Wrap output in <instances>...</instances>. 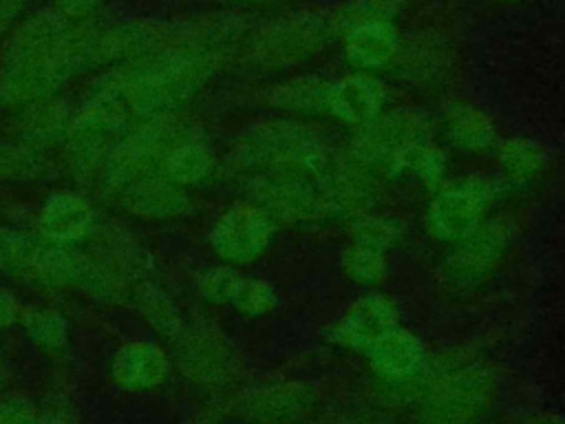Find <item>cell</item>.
<instances>
[{
	"label": "cell",
	"mask_w": 565,
	"mask_h": 424,
	"mask_svg": "<svg viewBox=\"0 0 565 424\" xmlns=\"http://www.w3.org/2000/svg\"><path fill=\"white\" fill-rule=\"evenodd\" d=\"M333 155L324 137L300 121H263L247 128L230 150V163L252 174H298L318 179Z\"/></svg>",
	"instance_id": "obj_1"
},
{
	"label": "cell",
	"mask_w": 565,
	"mask_h": 424,
	"mask_svg": "<svg viewBox=\"0 0 565 424\" xmlns=\"http://www.w3.org/2000/svg\"><path fill=\"white\" fill-rule=\"evenodd\" d=\"M190 132H194V128L185 126L174 115L146 119L139 128L119 137V141L113 146L102 181L110 188V192H117L139 179L161 174L168 152Z\"/></svg>",
	"instance_id": "obj_2"
},
{
	"label": "cell",
	"mask_w": 565,
	"mask_h": 424,
	"mask_svg": "<svg viewBox=\"0 0 565 424\" xmlns=\"http://www.w3.org/2000/svg\"><path fill=\"white\" fill-rule=\"evenodd\" d=\"M503 188L501 179L483 174L446 181L433 192L426 208V232L435 241L455 245L490 216Z\"/></svg>",
	"instance_id": "obj_3"
},
{
	"label": "cell",
	"mask_w": 565,
	"mask_h": 424,
	"mask_svg": "<svg viewBox=\"0 0 565 424\" xmlns=\"http://www.w3.org/2000/svg\"><path fill=\"white\" fill-rule=\"evenodd\" d=\"M430 139V124L417 110L382 113L351 135L347 157L371 174L391 177L399 157L413 146Z\"/></svg>",
	"instance_id": "obj_4"
},
{
	"label": "cell",
	"mask_w": 565,
	"mask_h": 424,
	"mask_svg": "<svg viewBox=\"0 0 565 424\" xmlns=\"http://www.w3.org/2000/svg\"><path fill=\"white\" fill-rule=\"evenodd\" d=\"M276 234L274 219L249 199L225 208L210 227V245L221 263L243 267L258 261Z\"/></svg>",
	"instance_id": "obj_5"
},
{
	"label": "cell",
	"mask_w": 565,
	"mask_h": 424,
	"mask_svg": "<svg viewBox=\"0 0 565 424\" xmlns=\"http://www.w3.org/2000/svg\"><path fill=\"white\" fill-rule=\"evenodd\" d=\"M247 199L263 208L274 223H311L329 219L320 181L298 174H252Z\"/></svg>",
	"instance_id": "obj_6"
},
{
	"label": "cell",
	"mask_w": 565,
	"mask_h": 424,
	"mask_svg": "<svg viewBox=\"0 0 565 424\" xmlns=\"http://www.w3.org/2000/svg\"><path fill=\"white\" fill-rule=\"evenodd\" d=\"M512 243V225L503 216H488L479 227L452 245L444 265L450 287L470 289L488 278Z\"/></svg>",
	"instance_id": "obj_7"
},
{
	"label": "cell",
	"mask_w": 565,
	"mask_h": 424,
	"mask_svg": "<svg viewBox=\"0 0 565 424\" xmlns=\"http://www.w3.org/2000/svg\"><path fill=\"white\" fill-rule=\"evenodd\" d=\"M399 327V309L380 292H364L347 305L333 325V340L355 351H369L380 338Z\"/></svg>",
	"instance_id": "obj_8"
},
{
	"label": "cell",
	"mask_w": 565,
	"mask_h": 424,
	"mask_svg": "<svg viewBox=\"0 0 565 424\" xmlns=\"http://www.w3.org/2000/svg\"><path fill=\"white\" fill-rule=\"evenodd\" d=\"M38 227L46 243L75 247L97 230V214L82 192L55 190L40 210Z\"/></svg>",
	"instance_id": "obj_9"
},
{
	"label": "cell",
	"mask_w": 565,
	"mask_h": 424,
	"mask_svg": "<svg viewBox=\"0 0 565 424\" xmlns=\"http://www.w3.org/2000/svg\"><path fill=\"white\" fill-rule=\"evenodd\" d=\"M488 380L477 371H459L439 382L424 404L426 424H463L470 422L486 402Z\"/></svg>",
	"instance_id": "obj_10"
},
{
	"label": "cell",
	"mask_w": 565,
	"mask_h": 424,
	"mask_svg": "<svg viewBox=\"0 0 565 424\" xmlns=\"http://www.w3.org/2000/svg\"><path fill=\"white\" fill-rule=\"evenodd\" d=\"M113 194L126 214L146 221L179 219L190 208L188 192L168 181L163 174L139 179Z\"/></svg>",
	"instance_id": "obj_11"
},
{
	"label": "cell",
	"mask_w": 565,
	"mask_h": 424,
	"mask_svg": "<svg viewBox=\"0 0 565 424\" xmlns=\"http://www.w3.org/2000/svg\"><path fill=\"white\" fill-rule=\"evenodd\" d=\"M177 342V358L185 375L196 382L221 380L232 362V353L223 340V333L207 325L183 327Z\"/></svg>",
	"instance_id": "obj_12"
},
{
	"label": "cell",
	"mask_w": 565,
	"mask_h": 424,
	"mask_svg": "<svg viewBox=\"0 0 565 424\" xmlns=\"http://www.w3.org/2000/svg\"><path fill=\"white\" fill-rule=\"evenodd\" d=\"M170 369L172 362L163 347L150 340H132L113 356L110 375L124 391H150L168 380Z\"/></svg>",
	"instance_id": "obj_13"
},
{
	"label": "cell",
	"mask_w": 565,
	"mask_h": 424,
	"mask_svg": "<svg viewBox=\"0 0 565 424\" xmlns=\"http://www.w3.org/2000/svg\"><path fill=\"white\" fill-rule=\"evenodd\" d=\"M386 102L388 93L384 84L366 73H360L331 84L329 115L355 130L380 117L386 110Z\"/></svg>",
	"instance_id": "obj_14"
},
{
	"label": "cell",
	"mask_w": 565,
	"mask_h": 424,
	"mask_svg": "<svg viewBox=\"0 0 565 424\" xmlns=\"http://www.w3.org/2000/svg\"><path fill=\"white\" fill-rule=\"evenodd\" d=\"M366 358L380 378L397 384L415 380L419 373H424L428 362L424 342L402 325L380 338L366 351Z\"/></svg>",
	"instance_id": "obj_15"
},
{
	"label": "cell",
	"mask_w": 565,
	"mask_h": 424,
	"mask_svg": "<svg viewBox=\"0 0 565 424\" xmlns=\"http://www.w3.org/2000/svg\"><path fill=\"white\" fill-rule=\"evenodd\" d=\"M216 170L214 150L194 132L181 139L166 157L161 166V174L174 186L188 190L199 188L212 179Z\"/></svg>",
	"instance_id": "obj_16"
},
{
	"label": "cell",
	"mask_w": 565,
	"mask_h": 424,
	"mask_svg": "<svg viewBox=\"0 0 565 424\" xmlns=\"http://www.w3.org/2000/svg\"><path fill=\"white\" fill-rule=\"evenodd\" d=\"M441 126L446 139L463 152H486L499 144L492 119L468 102L448 104Z\"/></svg>",
	"instance_id": "obj_17"
},
{
	"label": "cell",
	"mask_w": 565,
	"mask_h": 424,
	"mask_svg": "<svg viewBox=\"0 0 565 424\" xmlns=\"http://www.w3.org/2000/svg\"><path fill=\"white\" fill-rule=\"evenodd\" d=\"M71 121H73V115L60 102L40 99L24 106L22 119L18 124V135L22 144L35 150H42V148L66 144L71 132Z\"/></svg>",
	"instance_id": "obj_18"
},
{
	"label": "cell",
	"mask_w": 565,
	"mask_h": 424,
	"mask_svg": "<svg viewBox=\"0 0 565 424\" xmlns=\"http://www.w3.org/2000/svg\"><path fill=\"white\" fill-rule=\"evenodd\" d=\"M88 254L73 245L46 243L35 247L26 278H35L49 287H77L84 274Z\"/></svg>",
	"instance_id": "obj_19"
},
{
	"label": "cell",
	"mask_w": 565,
	"mask_h": 424,
	"mask_svg": "<svg viewBox=\"0 0 565 424\" xmlns=\"http://www.w3.org/2000/svg\"><path fill=\"white\" fill-rule=\"evenodd\" d=\"M497 163H499L501 181L505 186L525 188L536 183L543 177L547 166V155L536 141L512 137L497 144Z\"/></svg>",
	"instance_id": "obj_20"
},
{
	"label": "cell",
	"mask_w": 565,
	"mask_h": 424,
	"mask_svg": "<svg viewBox=\"0 0 565 424\" xmlns=\"http://www.w3.org/2000/svg\"><path fill=\"white\" fill-rule=\"evenodd\" d=\"M349 57L360 68H380L397 51L395 31L380 20H369L349 35Z\"/></svg>",
	"instance_id": "obj_21"
},
{
	"label": "cell",
	"mask_w": 565,
	"mask_h": 424,
	"mask_svg": "<svg viewBox=\"0 0 565 424\" xmlns=\"http://www.w3.org/2000/svg\"><path fill=\"white\" fill-rule=\"evenodd\" d=\"M446 174H448L446 152L430 139L406 150L391 172V177L417 181L419 186H424L430 192H435L437 188H441L448 181Z\"/></svg>",
	"instance_id": "obj_22"
},
{
	"label": "cell",
	"mask_w": 565,
	"mask_h": 424,
	"mask_svg": "<svg viewBox=\"0 0 565 424\" xmlns=\"http://www.w3.org/2000/svg\"><path fill=\"white\" fill-rule=\"evenodd\" d=\"M22 329L26 338L49 356H62L68 347V322L51 307H33L22 316Z\"/></svg>",
	"instance_id": "obj_23"
},
{
	"label": "cell",
	"mask_w": 565,
	"mask_h": 424,
	"mask_svg": "<svg viewBox=\"0 0 565 424\" xmlns=\"http://www.w3.org/2000/svg\"><path fill=\"white\" fill-rule=\"evenodd\" d=\"M135 298H137L139 311L143 314V318L157 333H161L163 338H172V340L179 336V331L183 329L181 314L174 307L172 298L161 287L141 283L137 287Z\"/></svg>",
	"instance_id": "obj_24"
},
{
	"label": "cell",
	"mask_w": 565,
	"mask_h": 424,
	"mask_svg": "<svg viewBox=\"0 0 565 424\" xmlns=\"http://www.w3.org/2000/svg\"><path fill=\"white\" fill-rule=\"evenodd\" d=\"M340 267L349 280L362 287L380 285L388 276L386 254L360 243H349V247H344Z\"/></svg>",
	"instance_id": "obj_25"
},
{
	"label": "cell",
	"mask_w": 565,
	"mask_h": 424,
	"mask_svg": "<svg viewBox=\"0 0 565 424\" xmlns=\"http://www.w3.org/2000/svg\"><path fill=\"white\" fill-rule=\"evenodd\" d=\"M349 234H351V243H360V245H366V247H373V250L386 254L388 250H393L399 243L402 225L395 219L373 210V212L351 219Z\"/></svg>",
	"instance_id": "obj_26"
},
{
	"label": "cell",
	"mask_w": 565,
	"mask_h": 424,
	"mask_svg": "<svg viewBox=\"0 0 565 424\" xmlns=\"http://www.w3.org/2000/svg\"><path fill=\"white\" fill-rule=\"evenodd\" d=\"M329 91L331 84H294L274 93L278 108L300 115H329Z\"/></svg>",
	"instance_id": "obj_27"
},
{
	"label": "cell",
	"mask_w": 565,
	"mask_h": 424,
	"mask_svg": "<svg viewBox=\"0 0 565 424\" xmlns=\"http://www.w3.org/2000/svg\"><path fill=\"white\" fill-rule=\"evenodd\" d=\"M245 274L234 267V265H227V263H221V265H214V267H207L199 280H196V289L199 294L207 300V303H214V305H232L241 283H243Z\"/></svg>",
	"instance_id": "obj_28"
},
{
	"label": "cell",
	"mask_w": 565,
	"mask_h": 424,
	"mask_svg": "<svg viewBox=\"0 0 565 424\" xmlns=\"http://www.w3.org/2000/svg\"><path fill=\"white\" fill-rule=\"evenodd\" d=\"M42 172L40 150L15 141L0 144V179L2 181H29Z\"/></svg>",
	"instance_id": "obj_29"
},
{
	"label": "cell",
	"mask_w": 565,
	"mask_h": 424,
	"mask_svg": "<svg viewBox=\"0 0 565 424\" xmlns=\"http://www.w3.org/2000/svg\"><path fill=\"white\" fill-rule=\"evenodd\" d=\"M278 305V294L274 289V285H269V280L263 278H252L245 276L234 300L232 307L245 316H265L269 314L274 307Z\"/></svg>",
	"instance_id": "obj_30"
},
{
	"label": "cell",
	"mask_w": 565,
	"mask_h": 424,
	"mask_svg": "<svg viewBox=\"0 0 565 424\" xmlns=\"http://www.w3.org/2000/svg\"><path fill=\"white\" fill-rule=\"evenodd\" d=\"M35 247L24 234L11 230V227H0V269L15 274V276H26Z\"/></svg>",
	"instance_id": "obj_31"
},
{
	"label": "cell",
	"mask_w": 565,
	"mask_h": 424,
	"mask_svg": "<svg viewBox=\"0 0 565 424\" xmlns=\"http://www.w3.org/2000/svg\"><path fill=\"white\" fill-rule=\"evenodd\" d=\"M0 424H42L35 406L15 393L0 395Z\"/></svg>",
	"instance_id": "obj_32"
},
{
	"label": "cell",
	"mask_w": 565,
	"mask_h": 424,
	"mask_svg": "<svg viewBox=\"0 0 565 424\" xmlns=\"http://www.w3.org/2000/svg\"><path fill=\"white\" fill-rule=\"evenodd\" d=\"M20 307H18V300L11 292L2 289L0 287V329H7L11 327L13 322L20 320Z\"/></svg>",
	"instance_id": "obj_33"
},
{
	"label": "cell",
	"mask_w": 565,
	"mask_h": 424,
	"mask_svg": "<svg viewBox=\"0 0 565 424\" xmlns=\"http://www.w3.org/2000/svg\"><path fill=\"white\" fill-rule=\"evenodd\" d=\"M42 424H75L71 413L64 409H51L42 415Z\"/></svg>",
	"instance_id": "obj_34"
},
{
	"label": "cell",
	"mask_w": 565,
	"mask_h": 424,
	"mask_svg": "<svg viewBox=\"0 0 565 424\" xmlns=\"http://www.w3.org/2000/svg\"><path fill=\"white\" fill-rule=\"evenodd\" d=\"M2 382H4V369H2V364H0V386H2Z\"/></svg>",
	"instance_id": "obj_35"
}]
</instances>
